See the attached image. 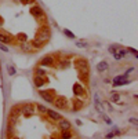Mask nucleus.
<instances>
[{
  "label": "nucleus",
  "instance_id": "obj_1",
  "mask_svg": "<svg viewBox=\"0 0 138 139\" xmlns=\"http://www.w3.org/2000/svg\"><path fill=\"white\" fill-rule=\"evenodd\" d=\"M48 39H50V28L47 25H44V26L39 28V30L36 32V37L33 39V40H36L37 43H40L43 46L44 43L48 42Z\"/></svg>",
  "mask_w": 138,
  "mask_h": 139
},
{
  "label": "nucleus",
  "instance_id": "obj_2",
  "mask_svg": "<svg viewBox=\"0 0 138 139\" xmlns=\"http://www.w3.org/2000/svg\"><path fill=\"white\" fill-rule=\"evenodd\" d=\"M75 66L77 70H80L81 73H88V63L84 58H79L75 61Z\"/></svg>",
  "mask_w": 138,
  "mask_h": 139
},
{
  "label": "nucleus",
  "instance_id": "obj_3",
  "mask_svg": "<svg viewBox=\"0 0 138 139\" xmlns=\"http://www.w3.org/2000/svg\"><path fill=\"white\" fill-rule=\"evenodd\" d=\"M53 103H54L55 107H58V109H68V101H66V98H64V96L55 98Z\"/></svg>",
  "mask_w": 138,
  "mask_h": 139
},
{
  "label": "nucleus",
  "instance_id": "obj_4",
  "mask_svg": "<svg viewBox=\"0 0 138 139\" xmlns=\"http://www.w3.org/2000/svg\"><path fill=\"white\" fill-rule=\"evenodd\" d=\"M130 83V80L127 79L126 76H116L113 79V81H112V84H113V87H119V86H124V84Z\"/></svg>",
  "mask_w": 138,
  "mask_h": 139
},
{
  "label": "nucleus",
  "instance_id": "obj_5",
  "mask_svg": "<svg viewBox=\"0 0 138 139\" xmlns=\"http://www.w3.org/2000/svg\"><path fill=\"white\" fill-rule=\"evenodd\" d=\"M39 94H40V96H42L46 102H48V103H53V102H54V99H55L54 92H50V91H40Z\"/></svg>",
  "mask_w": 138,
  "mask_h": 139
},
{
  "label": "nucleus",
  "instance_id": "obj_6",
  "mask_svg": "<svg viewBox=\"0 0 138 139\" xmlns=\"http://www.w3.org/2000/svg\"><path fill=\"white\" fill-rule=\"evenodd\" d=\"M30 12H32L33 15H36V17H40V18H43V19H46V14H44V11L42 10V7L33 6L32 8H30Z\"/></svg>",
  "mask_w": 138,
  "mask_h": 139
},
{
  "label": "nucleus",
  "instance_id": "obj_7",
  "mask_svg": "<svg viewBox=\"0 0 138 139\" xmlns=\"http://www.w3.org/2000/svg\"><path fill=\"white\" fill-rule=\"evenodd\" d=\"M19 114H21V107L15 105V106H12L11 110H10V116H8V117L15 118V120H17V118L19 117Z\"/></svg>",
  "mask_w": 138,
  "mask_h": 139
},
{
  "label": "nucleus",
  "instance_id": "obj_8",
  "mask_svg": "<svg viewBox=\"0 0 138 139\" xmlns=\"http://www.w3.org/2000/svg\"><path fill=\"white\" fill-rule=\"evenodd\" d=\"M46 114H48V117H50L51 120H55V121H60L61 118H62V114L57 113L55 110H50V109H47V113H46Z\"/></svg>",
  "mask_w": 138,
  "mask_h": 139
},
{
  "label": "nucleus",
  "instance_id": "obj_9",
  "mask_svg": "<svg viewBox=\"0 0 138 139\" xmlns=\"http://www.w3.org/2000/svg\"><path fill=\"white\" fill-rule=\"evenodd\" d=\"M22 110H24V114L26 116V117H30V116L33 114V110H35V106H33L32 103H26L24 107H22Z\"/></svg>",
  "mask_w": 138,
  "mask_h": 139
},
{
  "label": "nucleus",
  "instance_id": "obj_10",
  "mask_svg": "<svg viewBox=\"0 0 138 139\" xmlns=\"http://www.w3.org/2000/svg\"><path fill=\"white\" fill-rule=\"evenodd\" d=\"M94 106H95V109L98 110L99 113H104V107H102V102L99 101V96H98V94H94Z\"/></svg>",
  "mask_w": 138,
  "mask_h": 139
},
{
  "label": "nucleus",
  "instance_id": "obj_11",
  "mask_svg": "<svg viewBox=\"0 0 138 139\" xmlns=\"http://www.w3.org/2000/svg\"><path fill=\"white\" fill-rule=\"evenodd\" d=\"M108 69H109V63L106 62V61H101V62H98V65H97V70H98L99 73L108 70Z\"/></svg>",
  "mask_w": 138,
  "mask_h": 139
},
{
  "label": "nucleus",
  "instance_id": "obj_12",
  "mask_svg": "<svg viewBox=\"0 0 138 139\" xmlns=\"http://www.w3.org/2000/svg\"><path fill=\"white\" fill-rule=\"evenodd\" d=\"M0 42L1 43H12L14 42V39H12L10 35H7V33L0 32Z\"/></svg>",
  "mask_w": 138,
  "mask_h": 139
},
{
  "label": "nucleus",
  "instance_id": "obj_13",
  "mask_svg": "<svg viewBox=\"0 0 138 139\" xmlns=\"http://www.w3.org/2000/svg\"><path fill=\"white\" fill-rule=\"evenodd\" d=\"M60 128H61V131H69L70 130V123H69L68 120H65V118H61L60 120Z\"/></svg>",
  "mask_w": 138,
  "mask_h": 139
},
{
  "label": "nucleus",
  "instance_id": "obj_14",
  "mask_svg": "<svg viewBox=\"0 0 138 139\" xmlns=\"http://www.w3.org/2000/svg\"><path fill=\"white\" fill-rule=\"evenodd\" d=\"M33 83H35V86H36V87H39V88H40V87L46 83V79L43 76H35V79H33Z\"/></svg>",
  "mask_w": 138,
  "mask_h": 139
},
{
  "label": "nucleus",
  "instance_id": "obj_15",
  "mask_svg": "<svg viewBox=\"0 0 138 139\" xmlns=\"http://www.w3.org/2000/svg\"><path fill=\"white\" fill-rule=\"evenodd\" d=\"M54 62V59H53V56L51 55H47V56H44V58L40 61V65H44V66H48V65H51V63Z\"/></svg>",
  "mask_w": 138,
  "mask_h": 139
},
{
  "label": "nucleus",
  "instance_id": "obj_16",
  "mask_svg": "<svg viewBox=\"0 0 138 139\" xmlns=\"http://www.w3.org/2000/svg\"><path fill=\"white\" fill-rule=\"evenodd\" d=\"M73 91L76 92V95H83V92H84L83 86H80V84H75V86H73Z\"/></svg>",
  "mask_w": 138,
  "mask_h": 139
},
{
  "label": "nucleus",
  "instance_id": "obj_17",
  "mask_svg": "<svg viewBox=\"0 0 138 139\" xmlns=\"http://www.w3.org/2000/svg\"><path fill=\"white\" fill-rule=\"evenodd\" d=\"M61 138L62 139H72V132H70V131H61Z\"/></svg>",
  "mask_w": 138,
  "mask_h": 139
},
{
  "label": "nucleus",
  "instance_id": "obj_18",
  "mask_svg": "<svg viewBox=\"0 0 138 139\" xmlns=\"http://www.w3.org/2000/svg\"><path fill=\"white\" fill-rule=\"evenodd\" d=\"M36 109H37V112H39L40 114H46V113H47V107L43 106V105H37Z\"/></svg>",
  "mask_w": 138,
  "mask_h": 139
},
{
  "label": "nucleus",
  "instance_id": "obj_19",
  "mask_svg": "<svg viewBox=\"0 0 138 139\" xmlns=\"http://www.w3.org/2000/svg\"><path fill=\"white\" fill-rule=\"evenodd\" d=\"M80 107H83V102H81V101H76L75 105H73V107H72V110H75V112H76V110H79Z\"/></svg>",
  "mask_w": 138,
  "mask_h": 139
},
{
  "label": "nucleus",
  "instance_id": "obj_20",
  "mask_svg": "<svg viewBox=\"0 0 138 139\" xmlns=\"http://www.w3.org/2000/svg\"><path fill=\"white\" fill-rule=\"evenodd\" d=\"M7 73L10 74V76H14L15 74V68L11 65H7Z\"/></svg>",
  "mask_w": 138,
  "mask_h": 139
},
{
  "label": "nucleus",
  "instance_id": "obj_21",
  "mask_svg": "<svg viewBox=\"0 0 138 139\" xmlns=\"http://www.w3.org/2000/svg\"><path fill=\"white\" fill-rule=\"evenodd\" d=\"M111 99H112V102H117L120 99V94H117V92H113L112 94V96H111Z\"/></svg>",
  "mask_w": 138,
  "mask_h": 139
},
{
  "label": "nucleus",
  "instance_id": "obj_22",
  "mask_svg": "<svg viewBox=\"0 0 138 139\" xmlns=\"http://www.w3.org/2000/svg\"><path fill=\"white\" fill-rule=\"evenodd\" d=\"M62 32H64V35H66L69 39H75V35H73V33L70 32V30H68V29H64Z\"/></svg>",
  "mask_w": 138,
  "mask_h": 139
},
{
  "label": "nucleus",
  "instance_id": "obj_23",
  "mask_svg": "<svg viewBox=\"0 0 138 139\" xmlns=\"http://www.w3.org/2000/svg\"><path fill=\"white\" fill-rule=\"evenodd\" d=\"M129 121H130V123H131V124H133V125H135V127H137V125H138V120H137V118H134V117L129 118Z\"/></svg>",
  "mask_w": 138,
  "mask_h": 139
},
{
  "label": "nucleus",
  "instance_id": "obj_24",
  "mask_svg": "<svg viewBox=\"0 0 138 139\" xmlns=\"http://www.w3.org/2000/svg\"><path fill=\"white\" fill-rule=\"evenodd\" d=\"M46 70H43V69H36V76H44Z\"/></svg>",
  "mask_w": 138,
  "mask_h": 139
},
{
  "label": "nucleus",
  "instance_id": "obj_25",
  "mask_svg": "<svg viewBox=\"0 0 138 139\" xmlns=\"http://www.w3.org/2000/svg\"><path fill=\"white\" fill-rule=\"evenodd\" d=\"M108 51H109L111 54H115V52L117 51V47H115V46H111V47L108 48Z\"/></svg>",
  "mask_w": 138,
  "mask_h": 139
},
{
  "label": "nucleus",
  "instance_id": "obj_26",
  "mask_svg": "<svg viewBox=\"0 0 138 139\" xmlns=\"http://www.w3.org/2000/svg\"><path fill=\"white\" fill-rule=\"evenodd\" d=\"M102 118H104V120H105V121L108 123L109 125H112V121H111V118H109V117H108V116H106V114H102Z\"/></svg>",
  "mask_w": 138,
  "mask_h": 139
},
{
  "label": "nucleus",
  "instance_id": "obj_27",
  "mask_svg": "<svg viewBox=\"0 0 138 139\" xmlns=\"http://www.w3.org/2000/svg\"><path fill=\"white\" fill-rule=\"evenodd\" d=\"M112 55H113V58L116 59V61H120V59H122V56H120V54L117 52V51H116L115 54H112Z\"/></svg>",
  "mask_w": 138,
  "mask_h": 139
},
{
  "label": "nucleus",
  "instance_id": "obj_28",
  "mask_svg": "<svg viewBox=\"0 0 138 139\" xmlns=\"http://www.w3.org/2000/svg\"><path fill=\"white\" fill-rule=\"evenodd\" d=\"M0 50H1V51H4V52H8V48H7L4 44H1V43H0Z\"/></svg>",
  "mask_w": 138,
  "mask_h": 139
},
{
  "label": "nucleus",
  "instance_id": "obj_29",
  "mask_svg": "<svg viewBox=\"0 0 138 139\" xmlns=\"http://www.w3.org/2000/svg\"><path fill=\"white\" fill-rule=\"evenodd\" d=\"M113 136H115V134H113V132H109V134H106L105 138H106V139H112Z\"/></svg>",
  "mask_w": 138,
  "mask_h": 139
},
{
  "label": "nucleus",
  "instance_id": "obj_30",
  "mask_svg": "<svg viewBox=\"0 0 138 139\" xmlns=\"http://www.w3.org/2000/svg\"><path fill=\"white\" fill-rule=\"evenodd\" d=\"M24 4H28V3H35V0H21Z\"/></svg>",
  "mask_w": 138,
  "mask_h": 139
},
{
  "label": "nucleus",
  "instance_id": "obj_31",
  "mask_svg": "<svg viewBox=\"0 0 138 139\" xmlns=\"http://www.w3.org/2000/svg\"><path fill=\"white\" fill-rule=\"evenodd\" d=\"M77 46H79V47H86L87 44H86V43H83V42H77Z\"/></svg>",
  "mask_w": 138,
  "mask_h": 139
},
{
  "label": "nucleus",
  "instance_id": "obj_32",
  "mask_svg": "<svg viewBox=\"0 0 138 139\" xmlns=\"http://www.w3.org/2000/svg\"><path fill=\"white\" fill-rule=\"evenodd\" d=\"M8 139H19V138H17V136H14V135H12L11 138H8Z\"/></svg>",
  "mask_w": 138,
  "mask_h": 139
}]
</instances>
